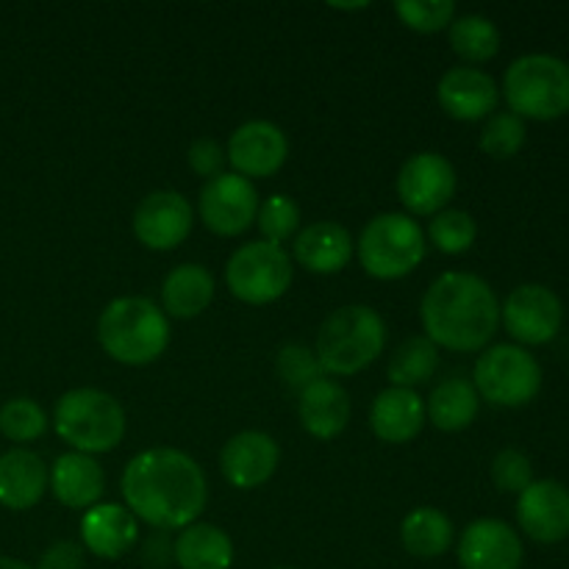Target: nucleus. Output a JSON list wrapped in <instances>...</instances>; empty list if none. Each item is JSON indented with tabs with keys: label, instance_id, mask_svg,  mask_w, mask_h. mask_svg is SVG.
Returning <instances> with one entry per match:
<instances>
[{
	"label": "nucleus",
	"instance_id": "obj_1",
	"mask_svg": "<svg viewBox=\"0 0 569 569\" xmlns=\"http://www.w3.org/2000/svg\"><path fill=\"white\" fill-rule=\"evenodd\" d=\"M120 489L126 509L159 531H183L198 522L209 500L203 467L189 453L172 448L133 456L122 470Z\"/></svg>",
	"mask_w": 569,
	"mask_h": 569
},
{
	"label": "nucleus",
	"instance_id": "obj_2",
	"mask_svg": "<svg viewBox=\"0 0 569 569\" xmlns=\"http://www.w3.org/2000/svg\"><path fill=\"white\" fill-rule=\"evenodd\" d=\"M426 337L437 348L476 353L492 342L500 326L495 289L472 272H445L428 287L420 306Z\"/></svg>",
	"mask_w": 569,
	"mask_h": 569
},
{
	"label": "nucleus",
	"instance_id": "obj_3",
	"mask_svg": "<svg viewBox=\"0 0 569 569\" xmlns=\"http://www.w3.org/2000/svg\"><path fill=\"white\" fill-rule=\"evenodd\" d=\"M98 342L120 365H153L170 348V317L150 298H117L100 311Z\"/></svg>",
	"mask_w": 569,
	"mask_h": 569
},
{
	"label": "nucleus",
	"instance_id": "obj_4",
	"mask_svg": "<svg viewBox=\"0 0 569 569\" xmlns=\"http://www.w3.org/2000/svg\"><path fill=\"white\" fill-rule=\"evenodd\" d=\"M387 348V322L372 306L350 303L326 317L315 353L326 376H356Z\"/></svg>",
	"mask_w": 569,
	"mask_h": 569
},
{
	"label": "nucleus",
	"instance_id": "obj_5",
	"mask_svg": "<svg viewBox=\"0 0 569 569\" xmlns=\"http://www.w3.org/2000/svg\"><path fill=\"white\" fill-rule=\"evenodd\" d=\"M126 409L103 389H70L59 398L53 428L76 453H109L126 437Z\"/></svg>",
	"mask_w": 569,
	"mask_h": 569
},
{
	"label": "nucleus",
	"instance_id": "obj_6",
	"mask_svg": "<svg viewBox=\"0 0 569 569\" xmlns=\"http://www.w3.org/2000/svg\"><path fill=\"white\" fill-rule=\"evenodd\" d=\"M503 92L520 120H559L569 111V64L550 53L520 56L506 70Z\"/></svg>",
	"mask_w": 569,
	"mask_h": 569
},
{
	"label": "nucleus",
	"instance_id": "obj_7",
	"mask_svg": "<svg viewBox=\"0 0 569 569\" xmlns=\"http://www.w3.org/2000/svg\"><path fill=\"white\" fill-rule=\"evenodd\" d=\"M426 233L409 214L387 211L372 217L356 242L361 267L378 281H398L415 272L426 259Z\"/></svg>",
	"mask_w": 569,
	"mask_h": 569
},
{
	"label": "nucleus",
	"instance_id": "obj_8",
	"mask_svg": "<svg viewBox=\"0 0 569 569\" xmlns=\"http://www.w3.org/2000/svg\"><path fill=\"white\" fill-rule=\"evenodd\" d=\"M478 398L503 409L531 403L542 387V367L520 345H495L478 356L472 370Z\"/></svg>",
	"mask_w": 569,
	"mask_h": 569
},
{
	"label": "nucleus",
	"instance_id": "obj_9",
	"mask_svg": "<svg viewBox=\"0 0 569 569\" xmlns=\"http://www.w3.org/2000/svg\"><path fill=\"white\" fill-rule=\"evenodd\" d=\"M292 272V259L281 244L256 239L233 250L226 264V283L242 303L270 306L287 295Z\"/></svg>",
	"mask_w": 569,
	"mask_h": 569
},
{
	"label": "nucleus",
	"instance_id": "obj_10",
	"mask_svg": "<svg viewBox=\"0 0 569 569\" xmlns=\"http://www.w3.org/2000/svg\"><path fill=\"white\" fill-rule=\"evenodd\" d=\"M459 176L442 153L422 150L406 159L398 172V198L409 209V217H433L453 200Z\"/></svg>",
	"mask_w": 569,
	"mask_h": 569
},
{
	"label": "nucleus",
	"instance_id": "obj_11",
	"mask_svg": "<svg viewBox=\"0 0 569 569\" xmlns=\"http://www.w3.org/2000/svg\"><path fill=\"white\" fill-rule=\"evenodd\" d=\"M259 206L261 200L253 181L237 172H222L200 189L198 214L200 222L217 237H239L256 222Z\"/></svg>",
	"mask_w": 569,
	"mask_h": 569
},
{
	"label": "nucleus",
	"instance_id": "obj_12",
	"mask_svg": "<svg viewBox=\"0 0 569 569\" xmlns=\"http://www.w3.org/2000/svg\"><path fill=\"white\" fill-rule=\"evenodd\" d=\"M500 320L517 342L548 345L559 333L565 309L553 289L542 287V283H522L506 298Z\"/></svg>",
	"mask_w": 569,
	"mask_h": 569
},
{
	"label": "nucleus",
	"instance_id": "obj_13",
	"mask_svg": "<svg viewBox=\"0 0 569 569\" xmlns=\"http://www.w3.org/2000/svg\"><path fill=\"white\" fill-rule=\"evenodd\" d=\"M194 209L181 192L159 189L139 200L133 211V233L150 250H172L192 233Z\"/></svg>",
	"mask_w": 569,
	"mask_h": 569
},
{
	"label": "nucleus",
	"instance_id": "obj_14",
	"mask_svg": "<svg viewBox=\"0 0 569 569\" xmlns=\"http://www.w3.org/2000/svg\"><path fill=\"white\" fill-rule=\"evenodd\" d=\"M228 164L242 178H270L287 164L289 139L276 122L250 120L228 139Z\"/></svg>",
	"mask_w": 569,
	"mask_h": 569
},
{
	"label": "nucleus",
	"instance_id": "obj_15",
	"mask_svg": "<svg viewBox=\"0 0 569 569\" xmlns=\"http://www.w3.org/2000/svg\"><path fill=\"white\" fill-rule=\"evenodd\" d=\"M281 461V448L264 431H239L222 445L220 470L237 489H259L270 481Z\"/></svg>",
	"mask_w": 569,
	"mask_h": 569
},
{
	"label": "nucleus",
	"instance_id": "obj_16",
	"mask_svg": "<svg viewBox=\"0 0 569 569\" xmlns=\"http://www.w3.org/2000/svg\"><path fill=\"white\" fill-rule=\"evenodd\" d=\"M520 528L542 545L569 537V489L559 481H533L517 500Z\"/></svg>",
	"mask_w": 569,
	"mask_h": 569
},
{
	"label": "nucleus",
	"instance_id": "obj_17",
	"mask_svg": "<svg viewBox=\"0 0 569 569\" xmlns=\"http://www.w3.org/2000/svg\"><path fill=\"white\" fill-rule=\"evenodd\" d=\"M437 100L448 117L459 122H478L498 109V83L478 67H450L437 87Z\"/></svg>",
	"mask_w": 569,
	"mask_h": 569
},
{
	"label": "nucleus",
	"instance_id": "obj_18",
	"mask_svg": "<svg viewBox=\"0 0 569 569\" xmlns=\"http://www.w3.org/2000/svg\"><path fill=\"white\" fill-rule=\"evenodd\" d=\"M461 569H520L522 539L503 520H476L459 542Z\"/></svg>",
	"mask_w": 569,
	"mask_h": 569
},
{
	"label": "nucleus",
	"instance_id": "obj_19",
	"mask_svg": "<svg viewBox=\"0 0 569 569\" xmlns=\"http://www.w3.org/2000/svg\"><path fill=\"white\" fill-rule=\"evenodd\" d=\"M139 520L120 503H98L83 511L81 542L83 550L106 561H117L137 545Z\"/></svg>",
	"mask_w": 569,
	"mask_h": 569
},
{
	"label": "nucleus",
	"instance_id": "obj_20",
	"mask_svg": "<svg viewBox=\"0 0 569 569\" xmlns=\"http://www.w3.org/2000/svg\"><path fill=\"white\" fill-rule=\"evenodd\" d=\"M426 400L417 395V389L389 387L372 400L370 428L381 442L406 445L420 437L426 428Z\"/></svg>",
	"mask_w": 569,
	"mask_h": 569
},
{
	"label": "nucleus",
	"instance_id": "obj_21",
	"mask_svg": "<svg viewBox=\"0 0 569 569\" xmlns=\"http://www.w3.org/2000/svg\"><path fill=\"white\" fill-rule=\"evenodd\" d=\"M356 242L339 222L320 220L306 226L295 237V261L317 276H337L353 259Z\"/></svg>",
	"mask_w": 569,
	"mask_h": 569
},
{
	"label": "nucleus",
	"instance_id": "obj_22",
	"mask_svg": "<svg viewBox=\"0 0 569 569\" xmlns=\"http://www.w3.org/2000/svg\"><path fill=\"white\" fill-rule=\"evenodd\" d=\"M50 470L33 450L14 448L0 456V506L28 511L44 498Z\"/></svg>",
	"mask_w": 569,
	"mask_h": 569
},
{
	"label": "nucleus",
	"instance_id": "obj_23",
	"mask_svg": "<svg viewBox=\"0 0 569 569\" xmlns=\"http://www.w3.org/2000/svg\"><path fill=\"white\" fill-rule=\"evenodd\" d=\"M50 492L67 509H92L106 489L103 467L83 453H64L50 467Z\"/></svg>",
	"mask_w": 569,
	"mask_h": 569
},
{
	"label": "nucleus",
	"instance_id": "obj_24",
	"mask_svg": "<svg viewBox=\"0 0 569 569\" xmlns=\"http://www.w3.org/2000/svg\"><path fill=\"white\" fill-rule=\"evenodd\" d=\"M298 417L315 439H337L350 422V395L342 383L320 378L300 392Z\"/></svg>",
	"mask_w": 569,
	"mask_h": 569
},
{
	"label": "nucleus",
	"instance_id": "obj_25",
	"mask_svg": "<svg viewBox=\"0 0 569 569\" xmlns=\"http://www.w3.org/2000/svg\"><path fill=\"white\" fill-rule=\"evenodd\" d=\"M214 289V276L203 264H178L161 283V311L176 320H192L209 309Z\"/></svg>",
	"mask_w": 569,
	"mask_h": 569
},
{
	"label": "nucleus",
	"instance_id": "obj_26",
	"mask_svg": "<svg viewBox=\"0 0 569 569\" xmlns=\"http://www.w3.org/2000/svg\"><path fill=\"white\" fill-rule=\"evenodd\" d=\"M176 561L181 569H231L233 542L211 522H192L176 539Z\"/></svg>",
	"mask_w": 569,
	"mask_h": 569
},
{
	"label": "nucleus",
	"instance_id": "obj_27",
	"mask_svg": "<svg viewBox=\"0 0 569 569\" xmlns=\"http://www.w3.org/2000/svg\"><path fill=\"white\" fill-rule=\"evenodd\" d=\"M481 398H478L472 381L465 378H448L431 392L426 403V417L445 433H459L476 422Z\"/></svg>",
	"mask_w": 569,
	"mask_h": 569
},
{
	"label": "nucleus",
	"instance_id": "obj_28",
	"mask_svg": "<svg viewBox=\"0 0 569 569\" xmlns=\"http://www.w3.org/2000/svg\"><path fill=\"white\" fill-rule=\"evenodd\" d=\"M400 542H403L406 553L415 559H439L453 545V522L445 511L433 509V506H420L406 515L403 526H400Z\"/></svg>",
	"mask_w": 569,
	"mask_h": 569
},
{
	"label": "nucleus",
	"instance_id": "obj_29",
	"mask_svg": "<svg viewBox=\"0 0 569 569\" xmlns=\"http://www.w3.org/2000/svg\"><path fill=\"white\" fill-rule=\"evenodd\" d=\"M439 367V348L428 337H409L398 345L389 359V381L392 387L417 389L428 383Z\"/></svg>",
	"mask_w": 569,
	"mask_h": 569
},
{
	"label": "nucleus",
	"instance_id": "obj_30",
	"mask_svg": "<svg viewBox=\"0 0 569 569\" xmlns=\"http://www.w3.org/2000/svg\"><path fill=\"white\" fill-rule=\"evenodd\" d=\"M450 48L470 64H483L495 59L500 50V31L489 17L483 14H461L448 28Z\"/></svg>",
	"mask_w": 569,
	"mask_h": 569
},
{
	"label": "nucleus",
	"instance_id": "obj_31",
	"mask_svg": "<svg viewBox=\"0 0 569 569\" xmlns=\"http://www.w3.org/2000/svg\"><path fill=\"white\" fill-rule=\"evenodd\" d=\"M428 237L437 244V250L448 256H461L476 244L478 226L472 214L461 209H445L433 214L431 226H428Z\"/></svg>",
	"mask_w": 569,
	"mask_h": 569
},
{
	"label": "nucleus",
	"instance_id": "obj_32",
	"mask_svg": "<svg viewBox=\"0 0 569 569\" xmlns=\"http://www.w3.org/2000/svg\"><path fill=\"white\" fill-rule=\"evenodd\" d=\"M48 431V415L31 398H11L0 406V433L11 442H33Z\"/></svg>",
	"mask_w": 569,
	"mask_h": 569
},
{
	"label": "nucleus",
	"instance_id": "obj_33",
	"mask_svg": "<svg viewBox=\"0 0 569 569\" xmlns=\"http://www.w3.org/2000/svg\"><path fill=\"white\" fill-rule=\"evenodd\" d=\"M256 226H259L261 239L272 244H281L292 239L300 228V206L289 194H270L264 203L259 206L256 214Z\"/></svg>",
	"mask_w": 569,
	"mask_h": 569
},
{
	"label": "nucleus",
	"instance_id": "obj_34",
	"mask_svg": "<svg viewBox=\"0 0 569 569\" xmlns=\"http://www.w3.org/2000/svg\"><path fill=\"white\" fill-rule=\"evenodd\" d=\"M528 137L526 120H520L511 111H498L487 120L481 131V150L492 159H511L522 150Z\"/></svg>",
	"mask_w": 569,
	"mask_h": 569
},
{
	"label": "nucleus",
	"instance_id": "obj_35",
	"mask_svg": "<svg viewBox=\"0 0 569 569\" xmlns=\"http://www.w3.org/2000/svg\"><path fill=\"white\" fill-rule=\"evenodd\" d=\"M395 14L411 31L439 33L456 20V3L453 0H400L395 3Z\"/></svg>",
	"mask_w": 569,
	"mask_h": 569
},
{
	"label": "nucleus",
	"instance_id": "obj_36",
	"mask_svg": "<svg viewBox=\"0 0 569 569\" xmlns=\"http://www.w3.org/2000/svg\"><path fill=\"white\" fill-rule=\"evenodd\" d=\"M276 370L278 376H281V381L289 383L292 389H298V392H303L309 383L326 378L320 361H317V353L311 348H306V345H283V348L278 350Z\"/></svg>",
	"mask_w": 569,
	"mask_h": 569
},
{
	"label": "nucleus",
	"instance_id": "obj_37",
	"mask_svg": "<svg viewBox=\"0 0 569 569\" xmlns=\"http://www.w3.org/2000/svg\"><path fill=\"white\" fill-rule=\"evenodd\" d=\"M492 481L500 492L522 495L533 483V467L526 453L506 448L492 461Z\"/></svg>",
	"mask_w": 569,
	"mask_h": 569
},
{
	"label": "nucleus",
	"instance_id": "obj_38",
	"mask_svg": "<svg viewBox=\"0 0 569 569\" xmlns=\"http://www.w3.org/2000/svg\"><path fill=\"white\" fill-rule=\"evenodd\" d=\"M226 161H228V156L217 139L203 137V139H194V142L189 144L187 164L194 176L209 178L211 181V178L222 176V167H226Z\"/></svg>",
	"mask_w": 569,
	"mask_h": 569
},
{
	"label": "nucleus",
	"instance_id": "obj_39",
	"mask_svg": "<svg viewBox=\"0 0 569 569\" xmlns=\"http://www.w3.org/2000/svg\"><path fill=\"white\" fill-rule=\"evenodd\" d=\"M37 569H83V548L78 542H56L39 559Z\"/></svg>",
	"mask_w": 569,
	"mask_h": 569
},
{
	"label": "nucleus",
	"instance_id": "obj_40",
	"mask_svg": "<svg viewBox=\"0 0 569 569\" xmlns=\"http://www.w3.org/2000/svg\"><path fill=\"white\" fill-rule=\"evenodd\" d=\"M0 569H31V567L22 565V561L17 559H6V556H0Z\"/></svg>",
	"mask_w": 569,
	"mask_h": 569
},
{
	"label": "nucleus",
	"instance_id": "obj_41",
	"mask_svg": "<svg viewBox=\"0 0 569 569\" xmlns=\"http://www.w3.org/2000/svg\"><path fill=\"white\" fill-rule=\"evenodd\" d=\"M276 569H292V567H276Z\"/></svg>",
	"mask_w": 569,
	"mask_h": 569
}]
</instances>
